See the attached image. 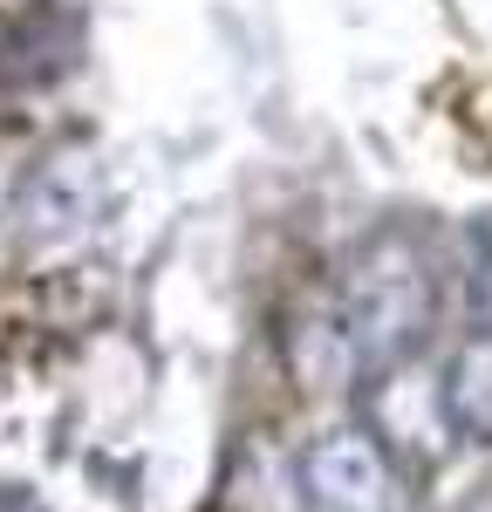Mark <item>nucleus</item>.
<instances>
[{"instance_id":"obj_1","label":"nucleus","mask_w":492,"mask_h":512,"mask_svg":"<svg viewBox=\"0 0 492 512\" xmlns=\"http://www.w3.org/2000/svg\"><path fill=\"white\" fill-rule=\"evenodd\" d=\"M431 328V267L404 233L369 239L335 287V335L356 376H397Z\"/></svg>"},{"instance_id":"obj_2","label":"nucleus","mask_w":492,"mask_h":512,"mask_svg":"<svg viewBox=\"0 0 492 512\" xmlns=\"http://www.w3.org/2000/svg\"><path fill=\"white\" fill-rule=\"evenodd\" d=\"M301 485H308V506L315 512H397V478L383 444L356 424H335L308 444L301 458Z\"/></svg>"},{"instance_id":"obj_3","label":"nucleus","mask_w":492,"mask_h":512,"mask_svg":"<svg viewBox=\"0 0 492 512\" xmlns=\"http://www.w3.org/2000/svg\"><path fill=\"white\" fill-rule=\"evenodd\" d=\"M445 424L472 444H492V335H472L445 369Z\"/></svg>"},{"instance_id":"obj_4","label":"nucleus","mask_w":492,"mask_h":512,"mask_svg":"<svg viewBox=\"0 0 492 512\" xmlns=\"http://www.w3.org/2000/svg\"><path fill=\"white\" fill-rule=\"evenodd\" d=\"M472 321L479 335H492V246L479 253V274H472Z\"/></svg>"}]
</instances>
